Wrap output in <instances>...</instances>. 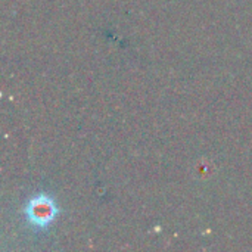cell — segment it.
Segmentation results:
<instances>
[{
    "label": "cell",
    "instance_id": "cell-1",
    "mask_svg": "<svg viewBox=\"0 0 252 252\" xmlns=\"http://www.w3.org/2000/svg\"><path fill=\"white\" fill-rule=\"evenodd\" d=\"M27 219L37 227L49 226L58 213V208L53 199L47 195H37L34 196L27 205Z\"/></svg>",
    "mask_w": 252,
    "mask_h": 252
}]
</instances>
